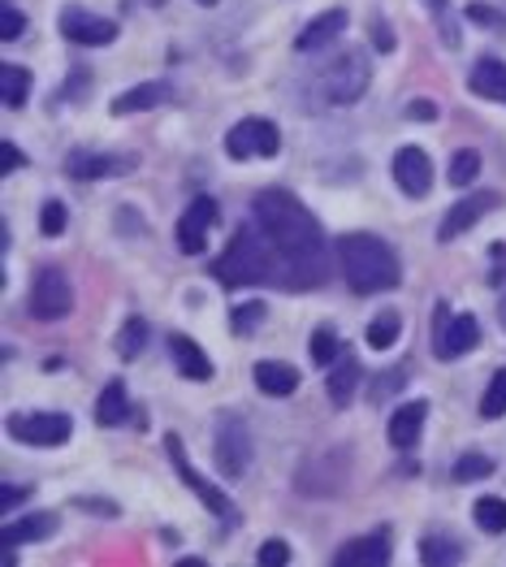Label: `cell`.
Here are the masks:
<instances>
[{"instance_id": "cell-34", "label": "cell", "mask_w": 506, "mask_h": 567, "mask_svg": "<svg viewBox=\"0 0 506 567\" xmlns=\"http://www.w3.org/2000/svg\"><path fill=\"white\" fill-rule=\"evenodd\" d=\"M481 416H485V421L506 416V368L494 373V381H490V390H485V399H481Z\"/></svg>"}, {"instance_id": "cell-10", "label": "cell", "mask_w": 506, "mask_h": 567, "mask_svg": "<svg viewBox=\"0 0 506 567\" xmlns=\"http://www.w3.org/2000/svg\"><path fill=\"white\" fill-rule=\"evenodd\" d=\"M251 464V433L243 416H221L217 421V468L221 477H243Z\"/></svg>"}, {"instance_id": "cell-4", "label": "cell", "mask_w": 506, "mask_h": 567, "mask_svg": "<svg viewBox=\"0 0 506 567\" xmlns=\"http://www.w3.org/2000/svg\"><path fill=\"white\" fill-rule=\"evenodd\" d=\"M368 78H372V66H368V53L363 48H347L338 53L334 62H325L312 87L325 104H356L363 91H368Z\"/></svg>"}, {"instance_id": "cell-48", "label": "cell", "mask_w": 506, "mask_h": 567, "mask_svg": "<svg viewBox=\"0 0 506 567\" xmlns=\"http://www.w3.org/2000/svg\"><path fill=\"white\" fill-rule=\"evenodd\" d=\"M498 321H503V330H506V299H503V308H498Z\"/></svg>"}, {"instance_id": "cell-11", "label": "cell", "mask_w": 506, "mask_h": 567, "mask_svg": "<svg viewBox=\"0 0 506 567\" xmlns=\"http://www.w3.org/2000/svg\"><path fill=\"white\" fill-rule=\"evenodd\" d=\"M57 26H61V35H66L70 44H82V48H104V44L117 40V22H113V18H95V13L78 9V4L61 9Z\"/></svg>"}, {"instance_id": "cell-43", "label": "cell", "mask_w": 506, "mask_h": 567, "mask_svg": "<svg viewBox=\"0 0 506 567\" xmlns=\"http://www.w3.org/2000/svg\"><path fill=\"white\" fill-rule=\"evenodd\" d=\"M22 165H26V156L9 140H0V174H13V169H22Z\"/></svg>"}, {"instance_id": "cell-13", "label": "cell", "mask_w": 506, "mask_h": 567, "mask_svg": "<svg viewBox=\"0 0 506 567\" xmlns=\"http://www.w3.org/2000/svg\"><path fill=\"white\" fill-rule=\"evenodd\" d=\"M498 204H503V196H498V191H481V196H468V200L450 204V213L441 216V225H437V238H441V243H454L459 234H468L481 216L494 213Z\"/></svg>"}, {"instance_id": "cell-7", "label": "cell", "mask_w": 506, "mask_h": 567, "mask_svg": "<svg viewBox=\"0 0 506 567\" xmlns=\"http://www.w3.org/2000/svg\"><path fill=\"white\" fill-rule=\"evenodd\" d=\"M282 152V131L269 118H243L229 135H225V156L229 160H251V156H278Z\"/></svg>"}, {"instance_id": "cell-16", "label": "cell", "mask_w": 506, "mask_h": 567, "mask_svg": "<svg viewBox=\"0 0 506 567\" xmlns=\"http://www.w3.org/2000/svg\"><path fill=\"white\" fill-rule=\"evenodd\" d=\"M131 169H135V156H113V152H74L70 156V174L78 182L117 178V174H131Z\"/></svg>"}, {"instance_id": "cell-8", "label": "cell", "mask_w": 506, "mask_h": 567, "mask_svg": "<svg viewBox=\"0 0 506 567\" xmlns=\"http://www.w3.org/2000/svg\"><path fill=\"white\" fill-rule=\"evenodd\" d=\"M74 312V286L61 269L44 265L35 274V286H31V316L35 321H61Z\"/></svg>"}, {"instance_id": "cell-38", "label": "cell", "mask_w": 506, "mask_h": 567, "mask_svg": "<svg viewBox=\"0 0 506 567\" xmlns=\"http://www.w3.org/2000/svg\"><path fill=\"white\" fill-rule=\"evenodd\" d=\"M22 31H26V13H22V9H13L9 0H0V40H4V44H13Z\"/></svg>"}, {"instance_id": "cell-47", "label": "cell", "mask_w": 506, "mask_h": 567, "mask_svg": "<svg viewBox=\"0 0 506 567\" xmlns=\"http://www.w3.org/2000/svg\"><path fill=\"white\" fill-rule=\"evenodd\" d=\"M376 48H381V53H390V48H394V35H390V26H385V22H376Z\"/></svg>"}, {"instance_id": "cell-17", "label": "cell", "mask_w": 506, "mask_h": 567, "mask_svg": "<svg viewBox=\"0 0 506 567\" xmlns=\"http://www.w3.org/2000/svg\"><path fill=\"white\" fill-rule=\"evenodd\" d=\"M390 564V533H368V537H356L351 546H342L334 555V567H385Z\"/></svg>"}, {"instance_id": "cell-28", "label": "cell", "mask_w": 506, "mask_h": 567, "mask_svg": "<svg viewBox=\"0 0 506 567\" xmlns=\"http://www.w3.org/2000/svg\"><path fill=\"white\" fill-rule=\"evenodd\" d=\"M425 4H429L437 31H441V44H446V48H459V44H463V35H459V18H454L450 0H425Z\"/></svg>"}, {"instance_id": "cell-36", "label": "cell", "mask_w": 506, "mask_h": 567, "mask_svg": "<svg viewBox=\"0 0 506 567\" xmlns=\"http://www.w3.org/2000/svg\"><path fill=\"white\" fill-rule=\"evenodd\" d=\"M66 225H70L66 204H61V200H48V204H44V213H40V230H44V238H61V234H66Z\"/></svg>"}, {"instance_id": "cell-9", "label": "cell", "mask_w": 506, "mask_h": 567, "mask_svg": "<svg viewBox=\"0 0 506 567\" xmlns=\"http://www.w3.org/2000/svg\"><path fill=\"white\" fill-rule=\"evenodd\" d=\"M74 433V421L66 412H26V416H9V437L26 442V446H61Z\"/></svg>"}, {"instance_id": "cell-40", "label": "cell", "mask_w": 506, "mask_h": 567, "mask_svg": "<svg viewBox=\"0 0 506 567\" xmlns=\"http://www.w3.org/2000/svg\"><path fill=\"white\" fill-rule=\"evenodd\" d=\"M463 18H468V22H476V26H494V31H503L506 26V13L490 9V4H468V9H463Z\"/></svg>"}, {"instance_id": "cell-29", "label": "cell", "mask_w": 506, "mask_h": 567, "mask_svg": "<svg viewBox=\"0 0 506 567\" xmlns=\"http://www.w3.org/2000/svg\"><path fill=\"white\" fill-rule=\"evenodd\" d=\"M420 559L434 567V564H463V546L450 542V537H425L420 542Z\"/></svg>"}, {"instance_id": "cell-45", "label": "cell", "mask_w": 506, "mask_h": 567, "mask_svg": "<svg viewBox=\"0 0 506 567\" xmlns=\"http://www.w3.org/2000/svg\"><path fill=\"white\" fill-rule=\"evenodd\" d=\"M74 507H82V511H104V515H117V507H113V502H104V498H74Z\"/></svg>"}, {"instance_id": "cell-37", "label": "cell", "mask_w": 506, "mask_h": 567, "mask_svg": "<svg viewBox=\"0 0 506 567\" xmlns=\"http://www.w3.org/2000/svg\"><path fill=\"white\" fill-rule=\"evenodd\" d=\"M494 472V459L490 455H463L459 464H454V481H476V477H490Z\"/></svg>"}, {"instance_id": "cell-19", "label": "cell", "mask_w": 506, "mask_h": 567, "mask_svg": "<svg viewBox=\"0 0 506 567\" xmlns=\"http://www.w3.org/2000/svg\"><path fill=\"white\" fill-rule=\"evenodd\" d=\"M425 416H429V403H425V399H412V403H403V408L390 416V446H398V451H412V446L420 442Z\"/></svg>"}, {"instance_id": "cell-46", "label": "cell", "mask_w": 506, "mask_h": 567, "mask_svg": "<svg viewBox=\"0 0 506 567\" xmlns=\"http://www.w3.org/2000/svg\"><path fill=\"white\" fill-rule=\"evenodd\" d=\"M503 278H506V247L498 243V247H494V274H490V282L498 286Z\"/></svg>"}, {"instance_id": "cell-26", "label": "cell", "mask_w": 506, "mask_h": 567, "mask_svg": "<svg viewBox=\"0 0 506 567\" xmlns=\"http://www.w3.org/2000/svg\"><path fill=\"white\" fill-rule=\"evenodd\" d=\"M26 96H31V74L22 66H13V62H4L0 66V100H4V109H22Z\"/></svg>"}, {"instance_id": "cell-39", "label": "cell", "mask_w": 506, "mask_h": 567, "mask_svg": "<svg viewBox=\"0 0 506 567\" xmlns=\"http://www.w3.org/2000/svg\"><path fill=\"white\" fill-rule=\"evenodd\" d=\"M256 564H260V567H286L290 564V546L282 542V537L265 542V546H260V555H256Z\"/></svg>"}, {"instance_id": "cell-27", "label": "cell", "mask_w": 506, "mask_h": 567, "mask_svg": "<svg viewBox=\"0 0 506 567\" xmlns=\"http://www.w3.org/2000/svg\"><path fill=\"white\" fill-rule=\"evenodd\" d=\"M398 330H403V316H398L394 308H385L381 316H372V321H368V334H363V338H368V347H372V352H385V347H394V343H398Z\"/></svg>"}, {"instance_id": "cell-44", "label": "cell", "mask_w": 506, "mask_h": 567, "mask_svg": "<svg viewBox=\"0 0 506 567\" xmlns=\"http://www.w3.org/2000/svg\"><path fill=\"white\" fill-rule=\"evenodd\" d=\"M407 118H412V122H434L437 104L434 100H416V104H407Z\"/></svg>"}, {"instance_id": "cell-41", "label": "cell", "mask_w": 506, "mask_h": 567, "mask_svg": "<svg viewBox=\"0 0 506 567\" xmlns=\"http://www.w3.org/2000/svg\"><path fill=\"white\" fill-rule=\"evenodd\" d=\"M407 381V364H398V368H390V373H381V381L372 386V399H385V394H394L398 386Z\"/></svg>"}, {"instance_id": "cell-22", "label": "cell", "mask_w": 506, "mask_h": 567, "mask_svg": "<svg viewBox=\"0 0 506 567\" xmlns=\"http://www.w3.org/2000/svg\"><path fill=\"white\" fill-rule=\"evenodd\" d=\"M468 87L481 96V100H494V104H506V66L498 57H481L472 74H468Z\"/></svg>"}, {"instance_id": "cell-32", "label": "cell", "mask_w": 506, "mask_h": 567, "mask_svg": "<svg viewBox=\"0 0 506 567\" xmlns=\"http://www.w3.org/2000/svg\"><path fill=\"white\" fill-rule=\"evenodd\" d=\"M476 174H481V156H476V147L454 152V160H450V182H454V187H472V182H476Z\"/></svg>"}, {"instance_id": "cell-25", "label": "cell", "mask_w": 506, "mask_h": 567, "mask_svg": "<svg viewBox=\"0 0 506 567\" xmlns=\"http://www.w3.org/2000/svg\"><path fill=\"white\" fill-rule=\"evenodd\" d=\"M126 412H131V403H126V386L122 381H109L104 390H100V399H95V425H122L126 421Z\"/></svg>"}, {"instance_id": "cell-42", "label": "cell", "mask_w": 506, "mask_h": 567, "mask_svg": "<svg viewBox=\"0 0 506 567\" xmlns=\"http://www.w3.org/2000/svg\"><path fill=\"white\" fill-rule=\"evenodd\" d=\"M31 498V490L22 486H0V515H13V507H22Z\"/></svg>"}, {"instance_id": "cell-31", "label": "cell", "mask_w": 506, "mask_h": 567, "mask_svg": "<svg viewBox=\"0 0 506 567\" xmlns=\"http://www.w3.org/2000/svg\"><path fill=\"white\" fill-rule=\"evenodd\" d=\"M144 343H147V321L144 316H131L122 325V334H117V355L122 359H135V355L144 352Z\"/></svg>"}, {"instance_id": "cell-12", "label": "cell", "mask_w": 506, "mask_h": 567, "mask_svg": "<svg viewBox=\"0 0 506 567\" xmlns=\"http://www.w3.org/2000/svg\"><path fill=\"white\" fill-rule=\"evenodd\" d=\"M394 182H398V191H403L407 200H425V196L434 191V160H429V152H420V147H398V152H394Z\"/></svg>"}, {"instance_id": "cell-21", "label": "cell", "mask_w": 506, "mask_h": 567, "mask_svg": "<svg viewBox=\"0 0 506 567\" xmlns=\"http://www.w3.org/2000/svg\"><path fill=\"white\" fill-rule=\"evenodd\" d=\"M360 359L351 352H342L334 364H329V381H325V390H329V399L338 403V408H351V399H356V386H360Z\"/></svg>"}, {"instance_id": "cell-33", "label": "cell", "mask_w": 506, "mask_h": 567, "mask_svg": "<svg viewBox=\"0 0 506 567\" xmlns=\"http://www.w3.org/2000/svg\"><path fill=\"white\" fill-rule=\"evenodd\" d=\"M265 316H269V303H256V299H251V303H238V308L229 312V330H234V334H256V325H260Z\"/></svg>"}, {"instance_id": "cell-3", "label": "cell", "mask_w": 506, "mask_h": 567, "mask_svg": "<svg viewBox=\"0 0 506 567\" xmlns=\"http://www.w3.org/2000/svg\"><path fill=\"white\" fill-rule=\"evenodd\" d=\"M338 265H342V278L356 294H381V290H394L403 282V265H398L394 247L376 234H342Z\"/></svg>"}, {"instance_id": "cell-30", "label": "cell", "mask_w": 506, "mask_h": 567, "mask_svg": "<svg viewBox=\"0 0 506 567\" xmlns=\"http://www.w3.org/2000/svg\"><path fill=\"white\" fill-rule=\"evenodd\" d=\"M472 515H476V524L485 529V533H506V502L503 498H476V507H472Z\"/></svg>"}, {"instance_id": "cell-15", "label": "cell", "mask_w": 506, "mask_h": 567, "mask_svg": "<svg viewBox=\"0 0 506 567\" xmlns=\"http://www.w3.org/2000/svg\"><path fill=\"white\" fill-rule=\"evenodd\" d=\"M61 515L57 511H35L26 520H4L0 524V546H26V542H48L57 533Z\"/></svg>"}, {"instance_id": "cell-24", "label": "cell", "mask_w": 506, "mask_h": 567, "mask_svg": "<svg viewBox=\"0 0 506 567\" xmlns=\"http://www.w3.org/2000/svg\"><path fill=\"white\" fill-rule=\"evenodd\" d=\"M256 386L273 399H286L299 390V368L294 364H282V359H260L256 364Z\"/></svg>"}, {"instance_id": "cell-35", "label": "cell", "mask_w": 506, "mask_h": 567, "mask_svg": "<svg viewBox=\"0 0 506 567\" xmlns=\"http://www.w3.org/2000/svg\"><path fill=\"white\" fill-rule=\"evenodd\" d=\"M338 343H342V338H338L329 325H321V330L312 334V359H316L321 368H329V364L342 355V347H338Z\"/></svg>"}, {"instance_id": "cell-14", "label": "cell", "mask_w": 506, "mask_h": 567, "mask_svg": "<svg viewBox=\"0 0 506 567\" xmlns=\"http://www.w3.org/2000/svg\"><path fill=\"white\" fill-rule=\"evenodd\" d=\"M213 225H217V200H209V196L191 200V209L178 221V252H182V256H200Z\"/></svg>"}, {"instance_id": "cell-5", "label": "cell", "mask_w": 506, "mask_h": 567, "mask_svg": "<svg viewBox=\"0 0 506 567\" xmlns=\"http://www.w3.org/2000/svg\"><path fill=\"white\" fill-rule=\"evenodd\" d=\"M481 343V321L468 312H450V303H437L434 312V352L437 359H459Z\"/></svg>"}, {"instance_id": "cell-20", "label": "cell", "mask_w": 506, "mask_h": 567, "mask_svg": "<svg viewBox=\"0 0 506 567\" xmlns=\"http://www.w3.org/2000/svg\"><path fill=\"white\" fill-rule=\"evenodd\" d=\"M169 355L178 364V373L187 381H213V359L200 352V343H191L187 334H169Z\"/></svg>"}, {"instance_id": "cell-6", "label": "cell", "mask_w": 506, "mask_h": 567, "mask_svg": "<svg viewBox=\"0 0 506 567\" xmlns=\"http://www.w3.org/2000/svg\"><path fill=\"white\" fill-rule=\"evenodd\" d=\"M165 455L173 459V468H178V477L187 481V490H191V494H200V502H204V507L217 515L225 529H229V524H238V507L221 494L213 481H204V477H200V472L187 464V446H182V437H178V433H165Z\"/></svg>"}, {"instance_id": "cell-1", "label": "cell", "mask_w": 506, "mask_h": 567, "mask_svg": "<svg viewBox=\"0 0 506 567\" xmlns=\"http://www.w3.org/2000/svg\"><path fill=\"white\" fill-rule=\"evenodd\" d=\"M251 221L269 234V243L278 247L282 265H286L290 290L299 286H321L329 278V238L321 230V221L307 213L290 191L269 187L251 200Z\"/></svg>"}, {"instance_id": "cell-2", "label": "cell", "mask_w": 506, "mask_h": 567, "mask_svg": "<svg viewBox=\"0 0 506 567\" xmlns=\"http://www.w3.org/2000/svg\"><path fill=\"white\" fill-rule=\"evenodd\" d=\"M213 278H217L225 290H243V286H265V282L290 286L286 265H282L278 247L269 243V234H265L256 221L243 225V230L229 238V247L213 260Z\"/></svg>"}, {"instance_id": "cell-23", "label": "cell", "mask_w": 506, "mask_h": 567, "mask_svg": "<svg viewBox=\"0 0 506 567\" xmlns=\"http://www.w3.org/2000/svg\"><path fill=\"white\" fill-rule=\"evenodd\" d=\"M165 100H169V82H139V87L122 91L109 109H113V118H126V113H147V109H156Z\"/></svg>"}, {"instance_id": "cell-49", "label": "cell", "mask_w": 506, "mask_h": 567, "mask_svg": "<svg viewBox=\"0 0 506 567\" xmlns=\"http://www.w3.org/2000/svg\"><path fill=\"white\" fill-rule=\"evenodd\" d=\"M200 4H204V9H213V4H217V0H200Z\"/></svg>"}, {"instance_id": "cell-18", "label": "cell", "mask_w": 506, "mask_h": 567, "mask_svg": "<svg viewBox=\"0 0 506 567\" xmlns=\"http://www.w3.org/2000/svg\"><path fill=\"white\" fill-rule=\"evenodd\" d=\"M342 31H347V9H325L321 18H312V22L299 31L294 48H299V53H321V48H329Z\"/></svg>"}]
</instances>
